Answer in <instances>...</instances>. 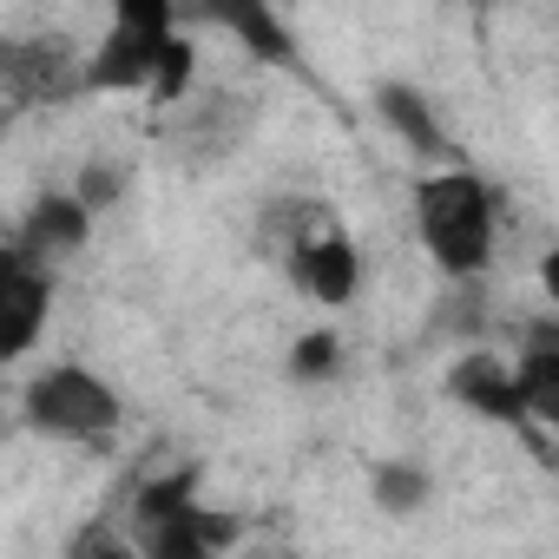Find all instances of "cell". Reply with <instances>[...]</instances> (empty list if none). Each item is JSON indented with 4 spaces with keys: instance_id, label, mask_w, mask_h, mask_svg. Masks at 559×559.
<instances>
[{
    "instance_id": "cell-1",
    "label": "cell",
    "mask_w": 559,
    "mask_h": 559,
    "mask_svg": "<svg viewBox=\"0 0 559 559\" xmlns=\"http://www.w3.org/2000/svg\"><path fill=\"white\" fill-rule=\"evenodd\" d=\"M198 86V47L185 34V14L165 0H119L106 34L80 60V93L93 99H152L178 112Z\"/></svg>"
},
{
    "instance_id": "cell-2",
    "label": "cell",
    "mask_w": 559,
    "mask_h": 559,
    "mask_svg": "<svg viewBox=\"0 0 559 559\" xmlns=\"http://www.w3.org/2000/svg\"><path fill=\"white\" fill-rule=\"evenodd\" d=\"M415 237L448 284H487L500 243V198L474 165H435L415 178Z\"/></svg>"
},
{
    "instance_id": "cell-3",
    "label": "cell",
    "mask_w": 559,
    "mask_h": 559,
    "mask_svg": "<svg viewBox=\"0 0 559 559\" xmlns=\"http://www.w3.org/2000/svg\"><path fill=\"white\" fill-rule=\"evenodd\" d=\"M126 539L139 559H224L243 533L237 513L204 500L198 467H171V474H145L126 493Z\"/></svg>"
},
{
    "instance_id": "cell-4",
    "label": "cell",
    "mask_w": 559,
    "mask_h": 559,
    "mask_svg": "<svg viewBox=\"0 0 559 559\" xmlns=\"http://www.w3.org/2000/svg\"><path fill=\"white\" fill-rule=\"evenodd\" d=\"M14 421L40 441H60V448H106L126 435V402L119 389L86 369V362H47L21 382V402H14Z\"/></svg>"
},
{
    "instance_id": "cell-5",
    "label": "cell",
    "mask_w": 559,
    "mask_h": 559,
    "mask_svg": "<svg viewBox=\"0 0 559 559\" xmlns=\"http://www.w3.org/2000/svg\"><path fill=\"white\" fill-rule=\"evenodd\" d=\"M284 270H290V284L317 304V310H349L369 284V263H362V243L323 211L304 237L284 243Z\"/></svg>"
},
{
    "instance_id": "cell-6",
    "label": "cell",
    "mask_w": 559,
    "mask_h": 559,
    "mask_svg": "<svg viewBox=\"0 0 559 559\" xmlns=\"http://www.w3.org/2000/svg\"><path fill=\"white\" fill-rule=\"evenodd\" d=\"M53 290H60V276L40 270L21 243L0 237V369H21L47 343Z\"/></svg>"
},
{
    "instance_id": "cell-7",
    "label": "cell",
    "mask_w": 559,
    "mask_h": 559,
    "mask_svg": "<svg viewBox=\"0 0 559 559\" xmlns=\"http://www.w3.org/2000/svg\"><path fill=\"white\" fill-rule=\"evenodd\" d=\"M80 47L67 34H14L0 40V93L14 106H60L80 99Z\"/></svg>"
},
{
    "instance_id": "cell-8",
    "label": "cell",
    "mask_w": 559,
    "mask_h": 559,
    "mask_svg": "<svg viewBox=\"0 0 559 559\" xmlns=\"http://www.w3.org/2000/svg\"><path fill=\"white\" fill-rule=\"evenodd\" d=\"M93 211L67 191V185H53V191H34L27 198V211H21V224L8 230V243H21L40 270H53L60 276V263H73L86 243H93Z\"/></svg>"
},
{
    "instance_id": "cell-9",
    "label": "cell",
    "mask_w": 559,
    "mask_h": 559,
    "mask_svg": "<svg viewBox=\"0 0 559 559\" xmlns=\"http://www.w3.org/2000/svg\"><path fill=\"white\" fill-rule=\"evenodd\" d=\"M448 402L454 408H467L474 421H493V428H533L526 421V402H520V389H513V369H507V349H461L454 362H448Z\"/></svg>"
},
{
    "instance_id": "cell-10",
    "label": "cell",
    "mask_w": 559,
    "mask_h": 559,
    "mask_svg": "<svg viewBox=\"0 0 559 559\" xmlns=\"http://www.w3.org/2000/svg\"><path fill=\"white\" fill-rule=\"evenodd\" d=\"M369 106H376V119L389 126V139H395L408 158H421L428 171H435V165H461V152H454V139H448V126H441V106H435L421 86H408V80H376Z\"/></svg>"
},
{
    "instance_id": "cell-11",
    "label": "cell",
    "mask_w": 559,
    "mask_h": 559,
    "mask_svg": "<svg viewBox=\"0 0 559 559\" xmlns=\"http://www.w3.org/2000/svg\"><path fill=\"white\" fill-rule=\"evenodd\" d=\"M513 369V389L526 402V421L533 428H559V323L552 317H533L507 356Z\"/></svg>"
},
{
    "instance_id": "cell-12",
    "label": "cell",
    "mask_w": 559,
    "mask_h": 559,
    "mask_svg": "<svg viewBox=\"0 0 559 559\" xmlns=\"http://www.w3.org/2000/svg\"><path fill=\"white\" fill-rule=\"evenodd\" d=\"M204 27H217V34H230L243 53H257V60H270V67H297V34L284 27V21H276L270 8H204L198 14Z\"/></svg>"
},
{
    "instance_id": "cell-13",
    "label": "cell",
    "mask_w": 559,
    "mask_h": 559,
    "mask_svg": "<svg viewBox=\"0 0 559 559\" xmlns=\"http://www.w3.org/2000/svg\"><path fill=\"white\" fill-rule=\"evenodd\" d=\"M369 500H376V513H389V520H415V513H428V500H435V474H428L421 461H408V454H389V461L369 467Z\"/></svg>"
},
{
    "instance_id": "cell-14",
    "label": "cell",
    "mask_w": 559,
    "mask_h": 559,
    "mask_svg": "<svg viewBox=\"0 0 559 559\" xmlns=\"http://www.w3.org/2000/svg\"><path fill=\"white\" fill-rule=\"evenodd\" d=\"M250 99H237V93H217V99H204V106H178L185 112V152H230L237 145V132H250V112H243Z\"/></svg>"
},
{
    "instance_id": "cell-15",
    "label": "cell",
    "mask_w": 559,
    "mask_h": 559,
    "mask_svg": "<svg viewBox=\"0 0 559 559\" xmlns=\"http://www.w3.org/2000/svg\"><path fill=\"white\" fill-rule=\"evenodd\" d=\"M343 362H349V343H343V330H304L297 343H290V356H284V369H290V382H304V389H323V382H336L343 376Z\"/></svg>"
},
{
    "instance_id": "cell-16",
    "label": "cell",
    "mask_w": 559,
    "mask_h": 559,
    "mask_svg": "<svg viewBox=\"0 0 559 559\" xmlns=\"http://www.w3.org/2000/svg\"><path fill=\"white\" fill-rule=\"evenodd\" d=\"M126 185H132V171H126V165H112V158H86V165H80V178H73L67 191H73L93 217H106V211H119Z\"/></svg>"
},
{
    "instance_id": "cell-17",
    "label": "cell",
    "mask_w": 559,
    "mask_h": 559,
    "mask_svg": "<svg viewBox=\"0 0 559 559\" xmlns=\"http://www.w3.org/2000/svg\"><path fill=\"white\" fill-rule=\"evenodd\" d=\"M67 559H139V552H132V539H126V526H119V520H93V526H80V533H73Z\"/></svg>"
}]
</instances>
